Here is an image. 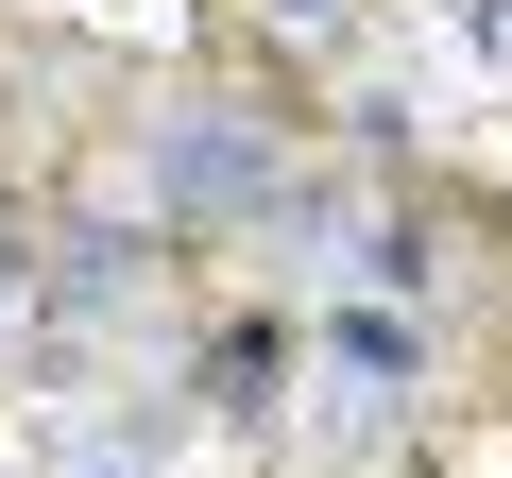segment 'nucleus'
Returning <instances> with one entry per match:
<instances>
[{
  "label": "nucleus",
  "instance_id": "1",
  "mask_svg": "<svg viewBox=\"0 0 512 478\" xmlns=\"http://www.w3.org/2000/svg\"><path fill=\"white\" fill-rule=\"evenodd\" d=\"M137 171H154L171 222H291V137L256 120V103H171L137 137Z\"/></svg>",
  "mask_w": 512,
  "mask_h": 478
},
{
  "label": "nucleus",
  "instance_id": "2",
  "mask_svg": "<svg viewBox=\"0 0 512 478\" xmlns=\"http://www.w3.org/2000/svg\"><path fill=\"white\" fill-rule=\"evenodd\" d=\"M308 376H325L359 427H393V410L427 393V308H376V291H308Z\"/></svg>",
  "mask_w": 512,
  "mask_h": 478
},
{
  "label": "nucleus",
  "instance_id": "5",
  "mask_svg": "<svg viewBox=\"0 0 512 478\" xmlns=\"http://www.w3.org/2000/svg\"><path fill=\"white\" fill-rule=\"evenodd\" d=\"M291 18H342V0H291Z\"/></svg>",
  "mask_w": 512,
  "mask_h": 478
},
{
  "label": "nucleus",
  "instance_id": "4",
  "mask_svg": "<svg viewBox=\"0 0 512 478\" xmlns=\"http://www.w3.org/2000/svg\"><path fill=\"white\" fill-rule=\"evenodd\" d=\"M461 18H478V52H495V69H512V0H461Z\"/></svg>",
  "mask_w": 512,
  "mask_h": 478
},
{
  "label": "nucleus",
  "instance_id": "3",
  "mask_svg": "<svg viewBox=\"0 0 512 478\" xmlns=\"http://www.w3.org/2000/svg\"><path fill=\"white\" fill-rule=\"evenodd\" d=\"M274 376H291V342H274V325H239V342L205 359V393H222V410H274Z\"/></svg>",
  "mask_w": 512,
  "mask_h": 478
}]
</instances>
